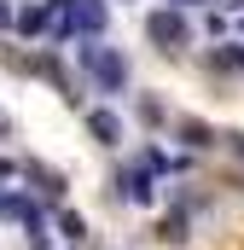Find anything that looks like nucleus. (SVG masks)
<instances>
[{
  "instance_id": "7ed1b4c3",
  "label": "nucleus",
  "mask_w": 244,
  "mask_h": 250,
  "mask_svg": "<svg viewBox=\"0 0 244 250\" xmlns=\"http://www.w3.org/2000/svg\"><path fill=\"white\" fill-rule=\"evenodd\" d=\"M117 198H128V204H151V198H157L151 169H145V163H140V169H117Z\"/></svg>"
},
{
  "instance_id": "f257e3e1",
  "label": "nucleus",
  "mask_w": 244,
  "mask_h": 250,
  "mask_svg": "<svg viewBox=\"0 0 244 250\" xmlns=\"http://www.w3.org/2000/svg\"><path fill=\"white\" fill-rule=\"evenodd\" d=\"M76 59H81V70L93 76L99 93H122V87H128V59H122L117 47H105V41H81Z\"/></svg>"
},
{
  "instance_id": "20e7f679",
  "label": "nucleus",
  "mask_w": 244,
  "mask_h": 250,
  "mask_svg": "<svg viewBox=\"0 0 244 250\" xmlns=\"http://www.w3.org/2000/svg\"><path fill=\"white\" fill-rule=\"evenodd\" d=\"M87 134H93L99 146H122V117L105 111V105H93V111H87Z\"/></svg>"
},
{
  "instance_id": "423d86ee",
  "label": "nucleus",
  "mask_w": 244,
  "mask_h": 250,
  "mask_svg": "<svg viewBox=\"0 0 244 250\" xmlns=\"http://www.w3.org/2000/svg\"><path fill=\"white\" fill-rule=\"evenodd\" d=\"M186 227H192L186 209H169V215L157 221V245H186Z\"/></svg>"
},
{
  "instance_id": "f8f14e48",
  "label": "nucleus",
  "mask_w": 244,
  "mask_h": 250,
  "mask_svg": "<svg viewBox=\"0 0 244 250\" xmlns=\"http://www.w3.org/2000/svg\"><path fill=\"white\" fill-rule=\"evenodd\" d=\"M227 146H233V151H239V157H244V134H227Z\"/></svg>"
},
{
  "instance_id": "39448f33",
  "label": "nucleus",
  "mask_w": 244,
  "mask_h": 250,
  "mask_svg": "<svg viewBox=\"0 0 244 250\" xmlns=\"http://www.w3.org/2000/svg\"><path fill=\"white\" fill-rule=\"evenodd\" d=\"M175 140H181L186 151H209V146H215V128L198 123V117H181V123H175Z\"/></svg>"
},
{
  "instance_id": "4468645a",
  "label": "nucleus",
  "mask_w": 244,
  "mask_h": 250,
  "mask_svg": "<svg viewBox=\"0 0 244 250\" xmlns=\"http://www.w3.org/2000/svg\"><path fill=\"white\" fill-rule=\"evenodd\" d=\"M0 134H6V117H0Z\"/></svg>"
},
{
  "instance_id": "0eeeda50",
  "label": "nucleus",
  "mask_w": 244,
  "mask_h": 250,
  "mask_svg": "<svg viewBox=\"0 0 244 250\" xmlns=\"http://www.w3.org/2000/svg\"><path fill=\"white\" fill-rule=\"evenodd\" d=\"M23 175H29L35 187L47 192V198H64V175H59V169H41V163H23Z\"/></svg>"
},
{
  "instance_id": "9d476101",
  "label": "nucleus",
  "mask_w": 244,
  "mask_h": 250,
  "mask_svg": "<svg viewBox=\"0 0 244 250\" xmlns=\"http://www.w3.org/2000/svg\"><path fill=\"white\" fill-rule=\"evenodd\" d=\"M59 233L70 239V245H81V239H87V221H81L76 209H59Z\"/></svg>"
},
{
  "instance_id": "9b49d317",
  "label": "nucleus",
  "mask_w": 244,
  "mask_h": 250,
  "mask_svg": "<svg viewBox=\"0 0 244 250\" xmlns=\"http://www.w3.org/2000/svg\"><path fill=\"white\" fill-rule=\"evenodd\" d=\"M140 117H145L151 128H157L163 117H169V111H163V99H157V93H140Z\"/></svg>"
},
{
  "instance_id": "1a4fd4ad",
  "label": "nucleus",
  "mask_w": 244,
  "mask_h": 250,
  "mask_svg": "<svg viewBox=\"0 0 244 250\" xmlns=\"http://www.w3.org/2000/svg\"><path fill=\"white\" fill-rule=\"evenodd\" d=\"M41 29H53V6H29V12H18V35H41Z\"/></svg>"
},
{
  "instance_id": "ddd939ff",
  "label": "nucleus",
  "mask_w": 244,
  "mask_h": 250,
  "mask_svg": "<svg viewBox=\"0 0 244 250\" xmlns=\"http://www.w3.org/2000/svg\"><path fill=\"white\" fill-rule=\"evenodd\" d=\"M175 6H203V0H175Z\"/></svg>"
},
{
  "instance_id": "f03ea898",
  "label": "nucleus",
  "mask_w": 244,
  "mask_h": 250,
  "mask_svg": "<svg viewBox=\"0 0 244 250\" xmlns=\"http://www.w3.org/2000/svg\"><path fill=\"white\" fill-rule=\"evenodd\" d=\"M145 41L157 47V53H181V47H192V23H186L181 6H157L151 18H145Z\"/></svg>"
},
{
  "instance_id": "6e6552de",
  "label": "nucleus",
  "mask_w": 244,
  "mask_h": 250,
  "mask_svg": "<svg viewBox=\"0 0 244 250\" xmlns=\"http://www.w3.org/2000/svg\"><path fill=\"white\" fill-rule=\"evenodd\" d=\"M209 64H215V70H233V76H244V41L215 47V53H209Z\"/></svg>"
}]
</instances>
